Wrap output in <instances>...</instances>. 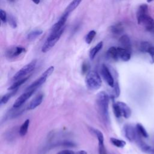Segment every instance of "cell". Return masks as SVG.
Returning <instances> with one entry per match:
<instances>
[{"label": "cell", "instance_id": "obj_1", "mask_svg": "<svg viewBox=\"0 0 154 154\" xmlns=\"http://www.w3.org/2000/svg\"><path fill=\"white\" fill-rule=\"evenodd\" d=\"M109 96L108 94L104 92H100L96 97V105L98 110L101 117L105 123H110V117L108 113Z\"/></svg>", "mask_w": 154, "mask_h": 154}, {"label": "cell", "instance_id": "obj_2", "mask_svg": "<svg viewBox=\"0 0 154 154\" xmlns=\"http://www.w3.org/2000/svg\"><path fill=\"white\" fill-rule=\"evenodd\" d=\"M85 84L89 90H96L99 89L102 85L100 75L95 71H89L85 77Z\"/></svg>", "mask_w": 154, "mask_h": 154}, {"label": "cell", "instance_id": "obj_3", "mask_svg": "<svg viewBox=\"0 0 154 154\" xmlns=\"http://www.w3.org/2000/svg\"><path fill=\"white\" fill-rule=\"evenodd\" d=\"M65 30V27H64L60 30L55 33L50 34V35L48 36V39L45 42V44L42 47V52L44 53H46L52 49L55 46L56 43L59 40Z\"/></svg>", "mask_w": 154, "mask_h": 154}, {"label": "cell", "instance_id": "obj_4", "mask_svg": "<svg viewBox=\"0 0 154 154\" xmlns=\"http://www.w3.org/2000/svg\"><path fill=\"white\" fill-rule=\"evenodd\" d=\"M37 64L36 60H34L28 64L25 65L21 69L17 72L13 76V80L15 81H18L20 79L23 78L27 75L30 74L34 69H35Z\"/></svg>", "mask_w": 154, "mask_h": 154}, {"label": "cell", "instance_id": "obj_5", "mask_svg": "<svg viewBox=\"0 0 154 154\" xmlns=\"http://www.w3.org/2000/svg\"><path fill=\"white\" fill-rule=\"evenodd\" d=\"M137 18L138 24L143 25L147 30L152 31L154 29V21L149 15H145Z\"/></svg>", "mask_w": 154, "mask_h": 154}, {"label": "cell", "instance_id": "obj_6", "mask_svg": "<svg viewBox=\"0 0 154 154\" xmlns=\"http://www.w3.org/2000/svg\"><path fill=\"white\" fill-rule=\"evenodd\" d=\"M101 73L105 81L107 83L109 86L114 87L115 84L114 78L112 74H111L108 67L105 65H102L101 69Z\"/></svg>", "mask_w": 154, "mask_h": 154}, {"label": "cell", "instance_id": "obj_7", "mask_svg": "<svg viewBox=\"0 0 154 154\" xmlns=\"http://www.w3.org/2000/svg\"><path fill=\"white\" fill-rule=\"evenodd\" d=\"M36 90H28L25 93H23L18 98L13 104V108H18L21 107L25 102H26L32 95L33 94L35 93Z\"/></svg>", "mask_w": 154, "mask_h": 154}, {"label": "cell", "instance_id": "obj_8", "mask_svg": "<svg viewBox=\"0 0 154 154\" xmlns=\"http://www.w3.org/2000/svg\"><path fill=\"white\" fill-rule=\"evenodd\" d=\"M123 131L125 136L128 140L131 142L135 140L137 138V134H138L137 132L136 128H134L132 125H126L124 126Z\"/></svg>", "mask_w": 154, "mask_h": 154}, {"label": "cell", "instance_id": "obj_9", "mask_svg": "<svg viewBox=\"0 0 154 154\" xmlns=\"http://www.w3.org/2000/svg\"><path fill=\"white\" fill-rule=\"evenodd\" d=\"M25 48L22 46H18L10 48L6 52V57L9 58H14L19 56L25 52Z\"/></svg>", "mask_w": 154, "mask_h": 154}, {"label": "cell", "instance_id": "obj_10", "mask_svg": "<svg viewBox=\"0 0 154 154\" xmlns=\"http://www.w3.org/2000/svg\"><path fill=\"white\" fill-rule=\"evenodd\" d=\"M68 17V15H64L62 16V18L58 20V22H57L51 28V33L50 34H54L58 31L60 30L62 28L64 27V25L67 21V18Z\"/></svg>", "mask_w": 154, "mask_h": 154}, {"label": "cell", "instance_id": "obj_11", "mask_svg": "<svg viewBox=\"0 0 154 154\" xmlns=\"http://www.w3.org/2000/svg\"><path fill=\"white\" fill-rule=\"evenodd\" d=\"M117 104L121 110L122 116L125 119L129 118L131 115V110L130 107L123 102H117Z\"/></svg>", "mask_w": 154, "mask_h": 154}, {"label": "cell", "instance_id": "obj_12", "mask_svg": "<svg viewBox=\"0 0 154 154\" xmlns=\"http://www.w3.org/2000/svg\"><path fill=\"white\" fill-rule=\"evenodd\" d=\"M117 51L119 58L122 60L123 62H128L130 60L131 58V51L122 47H118Z\"/></svg>", "mask_w": 154, "mask_h": 154}, {"label": "cell", "instance_id": "obj_13", "mask_svg": "<svg viewBox=\"0 0 154 154\" xmlns=\"http://www.w3.org/2000/svg\"><path fill=\"white\" fill-rule=\"evenodd\" d=\"M43 99H44V95H43L42 94L38 95L30 102V103L29 104L27 107V109L29 110L35 109L36 107H37L41 104Z\"/></svg>", "mask_w": 154, "mask_h": 154}, {"label": "cell", "instance_id": "obj_14", "mask_svg": "<svg viewBox=\"0 0 154 154\" xmlns=\"http://www.w3.org/2000/svg\"><path fill=\"white\" fill-rule=\"evenodd\" d=\"M46 79H47V77L42 75L39 78L36 80L35 82H33L30 85V86L27 88V91L33 90H36L38 87L41 86L42 84H44L45 83V81H46Z\"/></svg>", "mask_w": 154, "mask_h": 154}, {"label": "cell", "instance_id": "obj_15", "mask_svg": "<svg viewBox=\"0 0 154 154\" xmlns=\"http://www.w3.org/2000/svg\"><path fill=\"white\" fill-rule=\"evenodd\" d=\"M119 44L121 45L122 46V48H123L128 51H131V40L130 37H128L127 35H124L120 37L119 40Z\"/></svg>", "mask_w": 154, "mask_h": 154}, {"label": "cell", "instance_id": "obj_16", "mask_svg": "<svg viewBox=\"0 0 154 154\" xmlns=\"http://www.w3.org/2000/svg\"><path fill=\"white\" fill-rule=\"evenodd\" d=\"M83 0H72V1L69 4V5L67 7L66 10L64 12V15H66L69 16V14L73 12L75 8L78 7L81 2Z\"/></svg>", "mask_w": 154, "mask_h": 154}, {"label": "cell", "instance_id": "obj_17", "mask_svg": "<svg viewBox=\"0 0 154 154\" xmlns=\"http://www.w3.org/2000/svg\"><path fill=\"white\" fill-rule=\"evenodd\" d=\"M102 47H103V42L101 41L99 42L95 46H94L90 50V53H89V57L92 60L95 58L96 54L99 53V51L102 48Z\"/></svg>", "mask_w": 154, "mask_h": 154}, {"label": "cell", "instance_id": "obj_18", "mask_svg": "<svg viewBox=\"0 0 154 154\" xmlns=\"http://www.w3.org/2000/svg\"><path fill=\"white\" fill-rule=\"evenodd\" d=\"M107 56L111 58L113 60L117 61L119 59V55H118V51H117V48L112 46L108 49L107 51Z\"/></svg>", "mask_w": 154, "mask_h": 154}, {"label": "cell", "instance_id": "obj_19", "mask_svg": "<svg viewBox=\"0 0 154 154\" xmlns=\"http://www.w3.org/2000/svg\"><path fill=\"white\" fill-rule=\"evenodd\" d=\"M123 27L121 24H116L110 27V31L114 35H121L123 32Z\"/></svg>", "mask_w": 154, "mask_h": 154}, {"label": "cell", "instance_id": "obj_20", "mask_svg": "<svg viewBox=\"0 0 154 154\" xmlns=\"http://www.w3.org/2000/svg\"><path fill=\"white\" fill-rule=\"evenodd\" d=\"M136 130L137 132L140 135L143 137L144 138H148L149 137V134L146 130V129L144 128V126L140 124V123H137L136 125Z\"/></svg>", "mask_w": 154, "mask_h": 154}, {"label": "cell", "instance_id": "obj_21", "mask_svg": "<svg viewBox=\"0 0 154 154\" xmlns=\"http://www.w3.org/2000/svg\"><path fill=\"white\" fill-rule=\"evenodd\" d=\"M29 125H30V120L27 119L21 126L19 129V134L21 137H24L27 134L28 130Z\"/></svg>", "mask_w": 154, "mask_h": 154}, {"label": "cell", "instance_id": "obj_22", "mask_svg": "<svg viewBox=\"0 0 154 154\" xmlns=\"http://www.w3.org/2000/svg\"><path fill=\"white\" fill-rule=\"evenodd\" d=\"M98 140L99 144V148H98L99 154H108L107 153V151L105 148L104 144V136H102L98 138Z\"/></svg>", "mask_w": 154, "mask_h": 154}, {"label": "cell", "instance_id": "obj_23", "mask_svg": "<svg viewBox=\"0 0 154 154\" xmlns=\"http://www.w3.org/2000/svg\"><path fill=\"white\" fill-rule=\"evenodd\" d=\"M28 79V77H24V78L20 79L18 81H16V83H15L13 84H12L11 86L8 88V90H16L18 89V88L21 86L22 84L25 83L27 81Z\"/></svg>", "mask_w": 154, "mask_h": 154}, {"label": "cell", "instance_id": "obj_24", "mask_svg": "<svg viewBox=\"0 0 154 154\" xmlns=\"http://www.w3.org/2000/svg\"><path fill=\"white\" fill-rule=\"evenodd\" d=\"M43 33V31L41 30H36L31 31L27 35V39L28 40H33L36 39L38 36H40Z\"/></svg>", "mask_w": 154, "mask_h": 154}, {"label": "cell", "instance_id": "obj_25", "mask_svg": "<svg viewBox=\"0 0 154 154\" xmlns=\"http://www.w3.org/2000/svg\"><path fill=\"white\" fill-rule=\"evenodd\" d=\"M145 15H148V7L146 4H142L139 8L137 13V18Z\"/></svg>", "mask_w": 154, "mask_h": 154}, {"label": "cell", "instance_id": "obj_26", "mask_svg": "<svg viewBox=\"0 0 154 154\" xmlns=\"http://www.w3.org/2000/svg\"><path fill=\"white\" fill-rule=\"evenodd\" d=\"M110 141L112 142V143L115 146L117 147V148H123L125 145H126V142L123 140H119L116 138H111L110 139Z\"/></svg>", "mask_w": 154, "mask_h": 154}, {"label": "cell", "instance_id": "obj_27", "mask_svg": "<svg viewBox=\"0 0 154 154\" xmlns=\"http://www.w3.org/2000/svg\"><path fill=\"white\" fill-rule=\"evenodd\" d=\"M16 91H17V89L16 90H13L12 92L8 93L6 94L5 95H4L2 97L1 99V101H0V102H1V104H6L7 102L8 101H9V99L15 95V93L16 92Z\"/></svg>", "mask_w": 154, "mask_h": 154}, {"label": "cell", "instance_id": "obj_28", "mask_svg": "<svg viewBox=\"0 0 154 154\" xmlns=\"http://www.w3.org/2000/svg\"><path fill=\"white\" fill-rule=\"evenodd\" d=\"M96 35V33L95 31H94V30L90 31L87 34V35L86 36V37H85V43H86V44H90L93 41V39L95 38Z\"/></svg>", "mask_w": 154, "mask_h": 154}, {"label": "cell", "instance_id": "obj_29", "mask_svg": "<svg viewBox=\"0 0 154 154\" xmlns=\"http://www.w3.org/2000/svg\"><path fill=\"white\" fill-rule=\"evenodd\" d=\"M151 46V45L149 44V42H143L140 45L139 49L142 53H148V51Z\"/></svg>", "mask_w": 154, "mask_h": 154}, {"label": "cell", "instance_id": "obj_30", "mask_svg": "<svg viewBox=\"0 0 154 154\" xmlns=\"http://www.w3.org/2000/svg\"><path fill=\"white\" fill-rule=\"evenodd\" d=\"M113 111H114V113L115 116L117 118L122 117L121 110H120V108H119L118 104H117V102H116V103H114L113 104Z\"/></svg>", "mask_w": 154, "mask_h": 154}, {"label": "cell", "instance_id": "obj_31", "mask_svg": "<svg viewBox=\"0 0 154 154\" xmlns=\"http://www.w3.org/2000/svg\"><path fill=\"white\" fill-rule=\"evenodd\" d=\"M7 20L8 21V23H9V25H10V27L12 28L15 29L17 27V22L13 16L10 15L7 18Z\"/></svg>", "mask_w": 154, "mask_h": 154}, {"label": "cell", "instance_id": "obj_32", "mask_svg": "<svg viewBox=\"0 0 154 154\" xmlns=\"http://www.w3.org/2000/svg\"><path fill=\"white\" fill-rule=\"evenodd\" d=\"M90 69V64L88 62H84L81 66V72L83 74H85L89 72Z\"/></svg>", "mask_w": 154, "mask_h": 154}, {"label": "cell", "instance_id": "obj_33", "mask_svg": "<svg viewBox=\"0 0 154 154\" xmlns=\"http://www.w3.org/2000/svg\"><path fill=\"white\" fill-rule=\"evenodd\" d=\"M54 66H50L48 69H47L42 75L47 77L48 78V77H49L51 74H52V73L54 72Z\"/></svg>", "mask_w": 154, "mask_h": 154}, {"label": "cell", "instance_id": "obj_34", "mask_svg": "<svg viewBox=\"0 0 154 154\" xmlns=\"http://www.w3.org/2000/svg\"><path fill=\"white\" fill-rule=\"evenodd\" d=\"M0 18L3 23H6L7 21V16L6 12L3 10H0Z\"/></svg>", "mask_w": 154, "mask_h": 154}, {"label": "cell", "instance_id": "obj_35", "mask_svg": "<svg viewBox=\"0 0 154 154\" xmlns=\"http://www.w3.org/2000/svg\"><path fill=\"white\" fill-rule=\"evenodd\" d=\"M140 146L142 148V149L144 152H149L151 149V148L150 146H149L148 145H147L146 144L143 143V142H140Z\"/></svg>", "mask_w": 154, "mask_h": 154}, {"label": "cell", "instance_id": "obj_36", "mask_svg": "<svg viewBox=\"0 0 154 154\" xmlns=\"http://www.w3.org/2000/svg\"><path fill=\"white\" fill-rule=\"evenodd\" d=\"M114 95L116 97H118L119 96V94H120V87H119V85L117 83H116L114 84Z\"/></svg>", "mask_w": 154, "mask_h": 154}, {"label": "cell", "instance_id": "obj_37", "mask_svg": "<svg viewBox=\"0 0 154 154\" xmlns=\"http://www.w3.org/2000/svg\"><path fill=\"white\" fill-rule=\"evenodd\" d=\"M148 53L149 54V55H151L152 60V63L154 62V47L151 46L150 47V48L149 49L148 51Z\"/></svg>", "mask_w": 154, "mask_h": 154}, {"label": "cell", "instance_id": "obj_38", "mask_svg": "<svg viewBox=\"0 0 154 154\" xmlns=\"http://www.w3.org/2000/svg\"><path fill=\"white\" fill-rule=\"evenodd\" d=\"M74 153H75V152L72 151L65 150V151H62L59 152L57 154H74Z\"/></svg>", "mask_w": 154, "mask_h": 154}, {"label": "cell", "instance_id": "obj_39", "mask_svg": "<svg viewBox=\"0 0 154 154\" xmlns=\"http://www.w3.org/2000/svg\"><path fill=\"white\" fill-rule=\"evenodd\" d=\"M74 154H87V152L86 151H85L81 150V151H79L78 152H76Z\"/></svg>", "mask_w": 154, "mask_h": 154}, {"label": "cell", "instance_id": "obj_40", "mask_svg": "<svg viewBox=\"0 0 154 154\" xmlns=\"http://www.w3.org/2000/svg\"><path fill=\"white\" fill-rule=\"evenodd\" d=\"M32 1L35 3L36 4H39L40 2V0H32Z\"/></svg>", "mask_w": 154, "mask_h": 154}, {"label": "cell", "instance_id": "obj_41", "mask_svg": "<svg viewBox=\"0 0 154 154\" xmlns=\"http://www.w3.org/2000/svg\"><path fill=\"white\" fill-rule=\"evenodd\" d=\"M153 1V0H148V3H151V2H152Z\"/></svg>", "mask_w": 154, "mask_h": 154}, {"label": "cell", "instance_id": "obj_42", "mask_svg": "<svg viewBox=\"0 0 154 154\" xmlns=\"http://www.w3.org/2000/svg\"><path fill=\"white\" fill-rule=\"evenodd\" d=\"M8 1H13V0H8Z\"/></svg>", "mask_w": 154, "mask_h": 154}]
</instances>
